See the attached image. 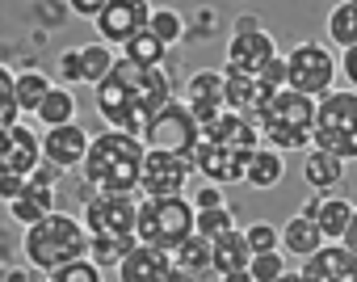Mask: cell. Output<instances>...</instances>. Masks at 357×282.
I'll return each mask as SVG.
<instances>
[{"instance_id":"obj_39","label":"cell","mask_w":357,"mask_h":282,"mask_svg":"<svg viewBox=\"0 0 357 282\" xmlns=\"http://www.w3.org/2000/svg\"><path fill=\"white\" fill-rule=\"evenodd\" d=\"M51 282H101V269H97L89 257H80V261H72V265H59V269L51 274Z\"/></svg>"},{"instance_id":"obj_45","label":"cell","mask_w":357,"mask_h":282,"mask_svg":"<svg viewBox=\"0 0 357 282\" xmlns=\"http://www.w3.org/2000/svg\"><path fill=\"white\" fill-rule=\"evenodd\" d=\"M340 72H344V80L357 89V47H349V51L340 55Z\"/></svg>"},{"instance_id":"obj_42","label":"cell","mask_w":357,"mask_h":282,"mask_svg":"<svg viewBox=\"0 0 357 282\" xmlns=\"http://www.w3.org/2000/svg\"><path fill=\"white\" fill-rule=\"evenodd\" d=\"M59 177H63V169H59V165H51V161H43V165L30 173V181H34V186H51V190L59 186Z\"/></svg>"},{"instance_id":"obj_46","label":"cell","mask_w":357,"mask_h":282,"mask_svg":"<svg viewBox=\"0 0 357 282\" xmlns=\"http://www.w3.org/2000/svg\"><path fill=\"white\" fill-rule=\"evenodd\" d=\"M340 244H344V248L357 257V207H353V219H349V232L340 236Z\"/></svg>"},{"instance_id":"obj_32","label":"cell","mask_w":357,"mask_h":282,"mask_svg":"<svg viewBox=\"0 0 357 282\" xmlns=\"http://www.w3.org/2000/svg\"><path fill=\"white\" fill-rule=\"evenodd\" d=\"M164 55H168V47H164L151 30L135 34V38L122 47V59H135V64H143V68H160V64H164Z\"/></svg>"},{"instance_id":"obj_12","label":"cell","mask_w":357,"mask_h":282,"mask_svg":"<svg viewBox=\"0 0 357 282\" xmlns=\"http://www.w3.org/2000/svg\"><path fill=\"white\" fill-rule=\"evenodd\" d=\"M147 22H151V5H147V0H109L93 26H97L105 47H126L135 34L147 30Z\"/></svg>"},{"instance_id":"obj_13","label":"cell","mask_w":357,"mask_h":282,"mask_svg":"<svg viewBox=\"0 0 357 282\" xmlns=\"http://www.w3.org/2000/svg\"><path fill=\"white\" fill-rule=\"evenodd\" d=\"M38 165H43V139L26 122L0 131V177H30Z\"/></svg>"},{"instance_id":"obj_30","label":"cell","mask_w":357,"mask_h":282,"mask_svg":"<svg viewBox=\"0 0 357 282\" xmlns=\"http://www.w3.org/2000/svg\"><path fill=\"white\" fill-rule=\"evenodd\" d=\"M328 38L336 47H357V0H340V5L328 13Z\"/></svg>"},{"instance_id":"obj_20","label":"cell","mask_w":357,"mask_h":282,"mask_svg":"<svg viewBox=\"0 0 357 282\" xmlns=\"http://www.w3.org/2000/svg\"><path fill=\"white\" fill-rule=\"evenodd\" d=\"M185 105H190V114L194 118H206V114H215V110H227V101H223V72H194L190 76V93H185Z\"/></svg>"},{"instance_id":"obj_4","label":"cell","mask_w":357,"mask_h":282,"mask_svg":"<svg viewBox=\"0 0 357 282\" xmlns=\"http://www.w3.org/2000/svg\"><path fill=\"white\" fill-rule=\"evenodd\" d=\"M261 139L273 148V152H298V148H311V131H315V97L307 93H294V89H282L269 110L261 114L257 122Z\"/></svg>"},{"instance_id":"obj_3","label":"cell","mask_w":357,"mask_h":282,"mask_svg":"<svg viewBox=\"0 0 357 282\" xmlns=\"http://www.w3.org/2000/svg\"><path fill=\"white\" fill-rule=\"evenodd\" d=\"M26 257L34 269L55 274L59 265H72L80 257H89V232L80 219L51 211L47 219H38L34 228H26Z\"/></svg>"},{"instance_id":"obj_43","label":"cell","mask_w":357,"mask_h":282,"mask_svg":"<svg viewBox=\"0 0 357 282\" xmlns=\"http://www.w3.org/2000/svg\"><path fill=\"white\" fill-rule=\"evenodd\" d=\"M26 190H30V177H0V198L5 202H17Z\"/></svg>"},{"instance_id":"obj_14","label":"cell","mask_w":357,"mask_h":282,"mask_svg":"<svg viewBox=\"0 0 357 282\" xmlns=\"http://www.w3.org/2000/svg\"><path fill=\"white\" fill-rule=\"evenodd\" d=\"M282 89H269L261 76H240V72H223V101L227 110H236L248 122H261V114L269 110V101Z\"/></svg>"},{"instance_id":"obj_9","label":"cell","mask_w":357,"mask_h":282,"mask_svg":"<svg viewBox=\"0 0 357 282\" xmlns=\"http://www.w3.org/2000/svg\"><path fill=\"white\" fill-rule=\"evenodd\" d=\"M80 223L89 236H135L139 202H135V194H93V198H84Z\"/></svg>"},{"instance_id":"obj_28","label":"cell","mask_w":357,"mask_h":282,"mask_svg":"<svg viewBox=\"0 0 357 282\" xmlns=\"http://www.w3.org/2000/svg\"><path fill=\"white\" fill-rule=\"evenodd\" d=\"M349 219H353V202H344V198H324V202H319V215H315V223H319L324 240L340 244V236L349 232Z\"/></svg>"},{"instance_id":"obj_5","label":"cell","mask_w":357,"mask_h":282,"mask_svg":"<svg viewBox=\"0 0 357 282\" xmlns=\"http://www.w3.org/2000/svg\"><path fill=\"white\" fill-rule=\"evenodd\" d=\"M311 148L332 152L336 161H357V89H332L315 101Z\"/></svg>"},{"instance_id":"obj_8","label":"cell","mask_w":357,"mask_h":282,"mask_svg":"<svg viewBox=\"0 0 357 282\" xmlns=\"http://www.w3.org/2000/svg\"><path fill=\"white\" fill-rule=\"evenodd\" d=\"M336 59L324 43H298L290 55H286V72H290V89L294 93H307V97H328L332 93V80H336Z\"/></svg>"},{"instance_id":"obj_25","label":"cell","mask_w":357,"mask_h":282,"mask_svg":"<svg viewBox=\"0 0 357 282\" xmlns=\"http://www.w3.org/2000/svg\"><path fill=\"white\" fill-rule=\"evenodd\" d=\"M172 265H176V274H185V278H202L206 269H215V261H211V240L194 232L181 248H172Z\"/></svg>"},{"instance_id":"obj_22","label":"cell","mask_w":357,"mask_h":282,"mask_svg":"<svg viewBox=\"0 0 357 282\" xmlns=\"http://www.w3.org/2000/svg\"><path fill=\"white\" fill-rule=\"evenodd\" d=\"M211 261H215V269H219V274H231V269H248V265H252V248H248V236H244L240 228H231V232L215 236V240H211Z\"/></svg>"},{"instance_id":"obj_1","label":"cell","mask_w":357,"mask_h":282,"mask_svg":"<svg viewBox=\"0 0 357 282\" xmlns=\"http://www.w3.org/2000/svg\"><path fill=\"white\" fill-rule=\"evenodd\" d=\"M172 101V80L164 68H143L135 59H118L109 76L97 84V110L109 131L143 135V126Z\"/></svg>"},{"instance_id":"obj_19","label":"cell","mask_w":357,"mask_h":282,"mask_svg":"<svg viewBox=\"0 0 357 282\" xmlns=\"http://www.w3.org/2000/svg\"><path fill=\"white\" fill-rule=\"evenodd\" d=\"M298 274L303 282H357V257L344 244H324L319 253L307 257Z\"/></svg>"},{"instance_id":"obj_48","label":"cell","mask_w":357,"mask_h":282,"mask_svg":"<svg viewBox=\"0 0 357 282\" xmlns=\"http://www.w3.org/2000/svg\"><path fill=\"white\" fill-rule=\"evenodd\" d=\"M9 282H30V274H26V269H13V274H9Z\"/></svg>"},{"instance_id":"obj_11","label":"cell","mask_w":357,"mask_h":282,"mask_svg":"<svg viewBox=\"0 0 357 282\" xmlns=\"http://www.w3.org/2000/svg\"><path fill=\"white\" fill-rule=\"evenodd\" d=\"M198 144H215V148H231L240 156H252L261 148V131H257V122L240 118L236 110H215V114L198 118Z\"/></svg>"},{"instance_id":"obj_36","label":"cell","mask_w":357,"mask_h":282,"mask_svg":"<svg viewBox=\"0 0 357 282\" xmlns=\"http://www.w3.org/2000/svg\"><path fill=\"white\" fill-rule=\"evenodd\" d=\"M248 269H252L257 282H278V278L286 274V253H282V248H273V253H257Z\"/></svg>"},{"instance_id":"obj_31","label":"cell","mask_w":357,"mask_h":282,"mask_svg":"<svg viewBox=\"0 0 357 282\" xmlns=\"http://www.w3.org/2000/svg\"><path fill=\"white\" fill-rule=\"evenodd\" d=\"M118 64V55L105 47V43H89V47H80V76H84V84H101L105 76H109V68Z\"/></svg>"},{"instance_id":"obj_17","label":"cell","mask_w":357,"mask_h":282,"mask_svg":"<svg viewBox=\"0 0 357 282\" xmlns=\"http://www.w3.org/2000/svg\"><path fill=\"white\" fill-rule=\"evenodd\" d=\"M118 278H122V282H172V278H176V265H172V253L135 244V248L122 257Z\"/></svg>"},{"instance_id":"obj_44","label":"cell","mask_w":357,"mask_h":282,"mask_svg":"<svg viewBox=\"0 0 357 282\" xmlns=\"http://www.w3.org/2000/svg\"><path fill=\"white\" fill-rule=\"evenodd\" d=\"M105 5H109V0H68V9H72L76 17H93V22L101 17V9H105Z\"/></svg>"},{"instance_id":"obj_47","label":"cell","mask_w":357,"mask_h":282,"mask_svg":"<svg viewBox=\"0 0 357 282\" xmlns=\"http://www.w3.org/2000/svg\"><path fill=\"white\" fill-rule=\"evenodd\" d=\"M223 282H257V278H252V269H231V274H223Z\"/></svg>"},{"instance_id":"obj_6","label":"cell","mask_w":357,"mask_h":282,"mask_svg":"<svg viewBox=\"0 0 357 282\" xmlns=\"http://www.w3.org/2000/svg\"><path fill=\"white\" fill-rule=\"evenodd\" d=\"M194 219H198V211H194V202H190L185 194H181V198H143V202H139L135 236H139V244H147V248L172 253V248H181V244L194 236Z\"/></svg>"},{"instance_id":"obj_49","label":"cell","mask_w":357,"mask_h":282,"mask_svg":"<svg viewBox=\"0 0 357 282\" xmlns=\"http://www.w3.org/2000/svg\"><path fill=\"white\" fill-rule=\"evenodd\" d=\"M278 282H303V274H290V269H286V274H282Z\"/></svg>"},{"instance_id":"obj_38","label":"cell","mask_w":357,"mask_h":282,"mask_svg":"<svg viewBox=\"0 0 357 282\" xmlns=\"http://www.w3.org/2000/svg\"><path fill=\"white\" fill-rule=\"evenodd\" d=\"M244 236H248L252 257H257V253H273V248H282V232H278L273 223H252Z\"/></svg>"},{"instance_id":"obj_7","label":"cell","mask_w":357,"mask_h":282,"mask_svg":"<svg viewBox=\"0 0 357 282\" xmlns=\"http://www.w3.org/2000/svg\"><path fill=\"white\" fill-rule=\"evenodd\" d=\"M139 144L147 148V152H176V156H194V148H198V118L190 114V105L185 101H168L147 126H143V135H139Z\"/></svg>"},{"instance_id":"obj_41","label":"cell","mask_w":357,"mask_h":282,"mask_svg":"<svg viewBox=\"0 0 357 282\" xmlns=\"http://www.w3.org/2000/svg\"><path fill=\"white\" fill-rule=\"evenodd\" d=\"M59 72H63V80H68V84H84V76H80V47L63 51V59H59Z\"/></svg>"},{"instance_id":"obj_21","label":"cell","mask_w":357,"mask_h":282,"mask_svg":"<svg viewBox=\"0 0 357 282\" xmlns=\"http://www.w3.org/2000/svg\"><path fill=\"white\" fill-rule=\"evenodd\" d=\"M303 177H307V186H311L315 194H332V190L344 181V161H336L332 152L311 148V152L303 156Z\"/></svg>"},{"instance_id":"obj_50","label":"cell","mask_w":357,"mask_h":282,"mask_svg":"<svg viewBox=\"0 0 357 282\" xmlns=\"http://www.w3.org/2000/svg\"><path fill=\"white\" fill-rule=\"evenodd\" d=\"M172 282H198V278H185V274H176V278H172Z\"/></svg>"},{"instance_id":"obj_10","label":"cell","mask_w":357,"mask_h":282,"mask_svg":"<svg viewBox=\"0 0 357 282\" xmlns=\"http://www.w3.org/2000/svg\"><path fill=\"white\" fill-rule=\"evenodd\" d=\"M194 156H176V152H143V177L139 190L147 198H181L190 177H194Z\"/></svg>"},{"instance_id":"obj_27","label":"cell","mask_w":357,"mask_h":282,"mask_svg":"<svg viewBox=\"0 0 357 282\" xmlns=\"http://www.w3.org/2000/svg\"><path fill=\"white\" fill-rule=\"evenodd\" d=\"M135 244H139V236H89V261L97 269H118Z\"/></svg>"},{"instance_id":"obj_26","label":"cell","mask_w":357,"mask_h":282,"mask_svg":"<svg viewBox=\"0 0 357 282\" xmlns=\"http://www.w3.org/2000/svg\"><path fill=\"white\" fill-rule=\"evenodd\" d=\"M9 211H13V219H17V223L34 228L38 219H47V215L55 211V190H51V186H34V181H30V190H26L17 202H9Z\"/></svg>"},{"instance_id":"obj_35","label":"cell","mask_w":357,"mask_h":282,"mask_svg":"<svg viewBox=\"0 0 357 282\" xmlns=\"http://www.w3.org/2000/svg\"><path fill=\"white\" fill-rule=\"evenodd\" d=\"M231 228H236V219H231V211H227V207L198 211V219H194V232H198V236H206V240H215V236H223V232H231Z\"/></svg>"},{"instance_id":"obj_2","label":"cell","mask_w":357,"mask_h":282,"mask_svg":"<svg viewBox=\"0 0 357 282\" xmlns=\"http://www.w3.org/2000/svg\"><path fill=\"white\" fill-rule=\"evenodd\" d=\"M143 144L139 135L126 131H101L89 139V156L80 165L84 186H93L97 194H135L139 177H143Z\"/></svg>"},{"instance_id":"obj_40","label":"cell","mask_w":357,"mask_h":282,"mask_svg":"<svg viewBox=\"0 0 357 282\" xmlns=\"http://www.w3.org/2000/svg\"><path fill=\"white\" fill-rule=\"evenodd\" d=\"M190 202H194V211H215V207H227V202H223V186H198Z\"/></svg>"},{"instance_id":"obj_23","label":"cell","mask_w":357,"mask_h":282,"mask_svg":"<svg viewBox=\"0 0 357 282\" xmlns=\"http://www.w3.org/2000/svg\"><path fill=\"white\" fill-rule=\"evenodd\" d=\"M282 248L307 261L311 253H319V248H324V232H319V223H315V219H307V215H294V219L282 228Z\"/></svg>"},{"instance_id":"obj_37","label":"cell","mask_w":357,"mask_h":282,"mask_svg":"<svg viewBox=\"0 0 357 282\" xmlns=\"http://www.w3.org/2000/svg\"><path fill=\"white\" fill-rule=\"evenodd\" d=\"M13 80H17V76H13L5 64H0V131L13 126L17 114H22V110H17V97H13Z\"/></svg>"},{"instance_id":"obj_15","label":"cell","mask_w":357,"mask_h":282,"mask_svg":"<svg viewBox=\"0 0 357 282\" xmlns=\"http://www.w3.org/2000/svg\"><path fill=\"white\" fill-rule=\"evenodd\" d=\"M278 55V43L257 26V30H240L231 34L227 43V72H240V76H261V68Z\"/></svg>"},{"instance_id":"obj_24","label":"cell","mask_w":357,"mask_h":282,"mask_svg":"<svg viewBox=\"0 0 357 282\" xmlns=\"http://www.w3.org/2000/svg\"><path fill=\"white\" fill-rule=\"evenodd\" d=\"M282 173H286L282 152H273V148H257L252 161H248V169H244V181H248L252 190H273V186H282Z\"/></svg>"},{"instance_id":"obj_34","label":"cell","mask_w":357,"mask_h":282,"mask_svg":"<svg viewBox=\"0 0 357 282\" xmlns=\"http://www.w3.org/2000/svg\"><path fill=\"white\" fill-rule=\"evenodd\" d=\"M147 30H151L164 47H172V43H181V38H185V17L176 13V9H151Z\"/></svg>"},{"instance_id":"obj_16","label":"cell","mask_w":357,"mask_h":282,"mask_svg":"<svg viewBox=\"0 0 357 282\" xmlns=\"http://www.w3.org/2000/svg\"><path fill=\"white\" fill-rule=\"evenodd\" d=\"M84 156H89V131L80 122L47 126V135H43V161H51V165H59L68 173V169H80Z\"/></svg>"},{"instance_id":"obj_18","label":"cell","mask_w":357,"mask_h":282,"mask_svg":"<svg viewBox=\"0 0 357 282\" xmlns=\"http://www.w3.org/2000/svg\"><path fill=\"white\" fill-rule=\"evenodd\" d=\"M248 161H252V156H240V152H231V148H215V144H198V148H194V169H198L211 186L244 181Z\"/></svg>"},{"instance_id":"obj_33","label":"cell","mask_w":357,"mask_h":282,"mask_svg":"<svg viewBox=\"0 0 357 282\" xmlns=\"http://www.w3.org/2000/svg\"><path fill=\"white\" fill-rule=\"evenodd\" d=\"M72 114H76V97H72V89H63V84H55V89L47 93V101L38 105V118H43L47 126H63V122H72Z\"/></svg>"},{"instance_id":"obj_29","label":"cell","mask_w":357,"mask_h":282,"mask_svg":"<svg viewBox=\"0 0 357 282\" xmlns=\"http://www.w3.org/2000/svg\"><path fill=\"white\" fill-rule=\"evenodd\" d=\"M55 84L43 76V72H22L17 80H13V97H17V110L22 114H38V105L47 101V93H51Z\"/></svg>"}]
</instances>
